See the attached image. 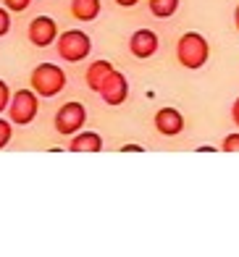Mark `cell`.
Masks as SVG:
<instances>
[{
  "mask_svg": "<svg viewBox=\"0 0 239 257\" xmlns=\"http://www.w3.org/2000/svg\"><path fill=\"white\" fill-rule=\"evenodd\" d=\"M176 58H179V63H182L184 68L197 71V68H202L205 61L210 58V45H208V40L202 37L200 32H187L176 42Z\"/></svg>",
  "mask_w": 239,
  "mask_h": 257,
  "instance_id": "cell-1",
  "label": "cell"
},
{
  "mask_svg": "<svg viewBox=\"0 0 239 257\" xmlns=\"http://www.w3.org/2000/svg\"><path fill=\"white\" fill-rule=\"evenodd\" d=\"M66 81L68 79L63 74V68L55 66V63H40V66H34V71L29 76V84H32V89L37 92L40 97H55L58 92H63Z\"/></svg>",
  "mask_w": 239,
  "mask_h": 257,
  "instance_id": "cell-2",
  "label": "cell"
},
{
  "mask_svg": "<svg viewBox=\"0 0 239 257\" xmlns=\"http://www.w3.org/2000/svg\"><path fill=\"white\" fill-rule=\"evenodd\" d=\"M55 48H58V55H61L63 61L79 63V61H85V58L90 55L92 40H90V34H85L82 29H68L63 34H58Z\"/></svg>",
  "mask_w": 239,
  "mask_h": 257,
  "instance_id": "cell-3",
  "label": "cell"
},
{
  "mask_svg": "<svg viewBox=\"0 0 239 257\" xmlns=\"http://www.w3.org/2000/svg\"><path fill=\"white\" fill-rule=\"evenodd\" d=\"M40 110V95L34 89H19L14 92L8 105V115H11V123H19V126H27L34 121V115Z\"/></svg>",
  "mask_w": 239,
  "mask_h": 257,
  "instance_id": "cell-4",
  "label": "cell"
},
{
  "mask_svg": "<svg viewBox=\"0 0 239 257\" xmlns=\"http://www.w3.org/2000/svg\"><path fill=\"white\" fill-rule=\"evenodd\" d=\"M87 121V110H85V105L82 102H66L61 110L55 113V132L58 134H76L82 126H85Z\"/></svg>",
  "mask_w": 239,
  "mask_h": 257,
  "instance_id": "cell-5",
  "label": "cell"
},
{
  "mask_svg": "<svg viewBox=\"0 0 239 257\" xmlns=\"http://www.w3.org/2000/svg\"><path fill=\"white\" fill-rule=\"evenodd\" d=\"M27 37L34 48H47L58 40V24L55 19L50 16H37L29 21V29H27Z\"/></svg>",
  "mask_w": 239,
  "mask_h": 257,
  "instance_id": "cell-6",
  "label": "cell"
},
{
  "mask_svg": "<svg viewBox=\"0 0 239 257\" xmlns=\"http://www.w3.org/2000/svg\"><path fill=\"white\" fill-rule=\"evenodd\" d=\"M98 95L108 102V105H121V102L129 97V81H126V76L113 68V71L108 74V79L103 81V87H100Z\"/></svg>",
  "mask_w": 239,
  "mask_h": 257,
  "instance_id": "cell-7",
  "label": "cell"
},
{
  "mask_svg": "<svg viewBox=\"0 0 239 257\" xmlns=\"http://www.w3.org/2000/svg\"><path fill=\"white\" fill-rule=\"evenodd\" d=\"M158 34H155L152 29H137L134 34L129 37V53L139 58V61H147V58H152L155 53H158Z\"/></svg>",
  "mask_w": 239,
  "mask_h": 257,
  "instance_id": "cell-8",
  "label": "cell"
},
{
  "mask_svg": "<svg viewBox=\"0 0 239 257\" xmlns=\"http://www.w3.org/2000/svg\"><path fill=\"white\" fill-rule=\"evenodd\" d=\"M152 123H155V128H158L163 137H176V134L184 132V115L179 113L176 108H161L158 113H155Z\"/></svg>",
  "mask_w": 239,
  "mask_h": 257,
  "instance_id": "cell-9",
  "label": "cell"
},
{
  "mask_svg": "<svg viewBox=\"0 0 239 257\" xmlns=\"http://www.w3.org/2000/svg\"><path fill=\"white\" fill-rule=\"evenodd\" d=\"M68 150H71V153H100V150H103V137H100L98 132L74 134Z\"/></svg>",
  "mask_w": 239,
  "mask_h": 257,
  "instance_id": "cell-10",
  "label": "cell"
},
{
  "mask_svg": "<svg viewBox=\"0 0 239 257\" xmlns=\"http://www.w3.org/2000/svg\"><path fill=\"white\" fill-rule=\"evenodd\" d=\"M111 71H113V63H111V61H95V63H90L87 76H85L87 87H90L92 92H100L103 81L108 79V74H111Z\"/></svg>",
  "mask_w": 239,
  "mask_h": 257,
  "instance_id": "cell-11",
  "label": "cell"
},
{
  "mask_svg": "<svg viewBox=\"0 0 239 257\" xmlns=\"http://www.w3.org/2000/svg\"><path fill=\"white\" fill-rule=\"evenodd\" d=\"M100 0H71V16L76 21H95L100 16Z\"/></svg>",
  "mask_w": 239,
  "mask_h": 257,
  "instance_id": "cell-12",
  "label": "cell"
},
{
  "mask_svg": "<svg viewBox=\"0 0 239 257\" xmlns=\"http://www.w3.org/2000/svg\"><path fill=\"white\" fill-rule=\"evenodd\" d=\"M147 6L155 19H171L179 11V0H147Z\"/></svg>",
  "mask_w": 239,
  "mask_h": 257,
  "instance_id": "cell-13",
  "label": "cell"
},
{
  "mask_svg": "<svg viewBox=\"0 0 239 257\" xmlns=\"http://www.w3.org/2000/svg\"><path fill=\"white\" fill-rule=\"evenodd\" d=\"M11 137H14V128H11V123H8V121L0 118V150H3V147L11 142Z\"/></svg>",
  "mask_w": 239,
  "mask_h": 257,
  "instance_id": "cell-14",
  "label": "cell"
},
{
  "mask_svg": "<svg viewBox=\"0 0 239 257\" xmlns=\"http://www.w3.org/2000/svg\"><path fill=\"white\" fill-rule=\"evenodd\" d=\"M11 97H14V95H11L8 84H6L3 79H0V113H3V110H8V105H11Z\"/></svg>",
  "mask_w": 239,
  "mask_h": 257,
  "instance_id": "cell-15",
  "label": "cell"
},
{
  "mask_svg": "<svg viewBox=\"0 0 239 257\" xmlns=\"http://www.w3.org/2000/svg\"><path fill=\"white\" fill-rule=\"evenodd\" d=\"M3 6L8 11H14V14H21V11H27L32 6V0H3Z\"/></svg>",
  "mask_w": 239,
  "mask_h": 257,
  "instance_id": "cell-16",
  "label": "cell"
},
{
  "mask_svg": "<svg viewBox=\"0 0 239 257\" xmlns=\"http://www.w3.org/2000/svg\"><path fill=\"white\" fill-rule=\"evenodd\" d=\"M8 32H11V14H8V8L3 6L0 8V37H6Z\"/></svg>",
  "mask_w": 239,
  "mask_h": 257,
  "instance_id": "cell-17",
  "label": "cell"
},
{
  "mask_svg": "<svg viewBox=\"0 0 239 257\" xmlns=\"http://www.w3.org/2000/svg\"><path fill=\"white\" fill-rule=\"evenodd\" d=\"M223 150L226 153H239V134H229L223 139Z\"/></svg>",
  "mask_w": 239,
  "mask_h": 257,
  "instance_id": "cell-18",
  "label": "cell"
},
{
  "mask_svg": "<svg viewBox=\"0 0 239 257\" xmlns=\"http://www.w3.org/2000/svg\"><path fill=\"white\" fill-rule=\"evenodd\" d=\"M231 118H234V123L239 126V97H236L234 105H231Z\"/></svg>",
  "mask_w": 239,
  "mask_h": 257,
  "instance_id": "cell-19",
  "label": "cell"
},
{
  "mask_svg": "<svg viewBox=\"0 0 239 257\" xmlns=\"http://www.w3.org/2000/svg\"><path fill=\"white\" fill-rule=\"evenodd\" d=\"M116 3L121 6V8H134V6L139 3V0H116Z\"/></svg>",
  "mask_w": 239,
  "mask_h": 257,
  "instance_id": "cell-20",
  "label": "cell"
},
{
  "mask_svg": "<svg viewBox=\"0 0 239 257\" xmlns=\"http://www.w3.org/2000/svg\"><path fill=\"white\" fill-rule=\"evenodd\" d=\"M234 27H236V32H239V6L234 8Z\"/></svg>",
  "mask_w": 239,
  "mask_h": 257,
  "instance_id": "cell-21",
  "label": "cell"
}]
</instances>
